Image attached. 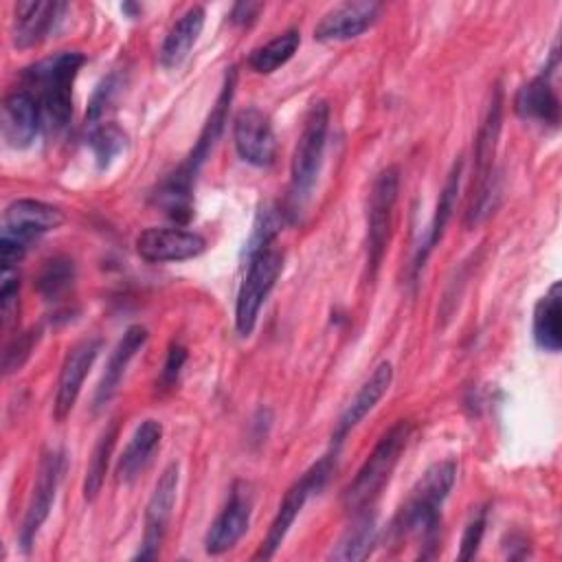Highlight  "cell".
Returning a JSON list of instances; mask_svg holds the SVG:
<instances>
[{"label":"cell","mask_w":562,"mask_h":562,"mask_svg":"<svg viewBox=\"0 0 562 562\" xmlns=\"http://www.w3.org/2000/svg\"><path fill=\"white\" fill-rule=\"evenodd\" d=\"M235 83H237V70H235V66H231L224 75L222 90L215 99L211 114L206 116V123L198 136L195 147L191 149L187 160L169 178L162 180V184L156 191V202L162 206V211L169 217H173L178 222H187L193 213L191 211V187H193V180H195L200 167L204 165V160L209 158L217 138L222 136V130H224V123L228 116V105L235 94Z\"/></svg>","instance_id":"cell-1"},{"label":"cell","mask_w":562,"mask_h":562,"mask_svg":"<svg viewBox=\"0 0 562 562\" xmlns=\"http://www.w3.org/2000/svg\"><path fill=\"white\" fill-rule=\"evenodd\" d=\"M86 57L79 50H59L22 72V88L33 94L46 134H61L72 119V86Z\"/></svg>","instance_id":"cell-2"},{"label":"cell","mask_w":562,"mask_h":562,"mask_svg":"<svg viewBox=\"0 0 562 562\" xmlns=\"http://www.w3.org/2000/svg\"><path fill=\"white\" fill-rule=\"evenodd\" d=\"M454 476L457 463L452 459L432 463L422 474V479L411 490V496L400 507L391 525L393 538H415L419 542V549L435 547L439 538L441 505L454 485Z\"/></svg>","instance_id":"cell-3"},{"label":"cell","mask_w":562,"mask_h":562,"mask_svg":"<svg viewBox=\"0 0 562 562\" xmlns=\"http://www.w3.org/2000/svg\"><path fill=\"white\" fill-rule=\"evenodd\" d=\"M327 130H329V103L318 99L305 112L303 127L294 145V154L290 162V191H288L285 213H299L310 200L323 165Z\"/></svg>","instance_id":"cell-4"},{"label":"cell","mask_w":562,"mask_h":562,"mask_svg":"<svg viewBox=\"0 0 562 562\" xmlns=\"http://www.w3.org/2000/svg\"><path fill=\"white\" fill-rule=\"evenodd\" d=\"M413 432V424L408 419H397L373 446L371 454L364 459L353 481L347 485L342 494V503L349 512L367 509L389 483L408 439Z\"/></svg>","instance_id":"cell-5"},{"label":"cell","mask_w":562,"mask_h":562,"mask_svg":"<svg viewBox=\"0 0 562 562\" xmlns=\"http://www.w3.org/2000/svg\"><path fill=\"white\" fill-rule=\"evenodd\" d=\"M501 127H503V90L501 86H494L485 116L474 138V169H472V187H470L468 209H465L468 226H476L490 211L492 191H494V158H496Z\"/></svg>","instance_id":"cell-6"},{"label":"cell","mask_w":562,"mask_h":562,"mask_svg":"<svg viewBox=\"0 0 562 562\" xmlns=\"http://www.w3.org/2000/svg\"><path fill=\"white\" fill-rule=\"evenodd\" d=\"M64 222V215L57 206L42 200L20 198L11 202L2 213V233H0V257L2 268H15L24 257L29 246L42 235L55 231Z\"/></svg>","instance_id":"cell-7"},{"label":"cell","mask_w":562,"mask_h":562,"mask_svg":"<svg viewBox=\"0 0 562 562\" xmlns=\"http://www.w3.org/2000/svg\"><path fill=\"white\" fill-rule=\"evenodd\" d=\"M246 259L248 270L241 279L235 301V329L244 338L252 334L259 318V310L283 270V250L274 244H268L248 255Z\"/></svg>","instance_id":"cell-8"},{"label":"cell","mask_w":562,"mask_h":562,"mask_svg":"<svg viewBox=\"0 0 562 562\" xmlns=\"http://www.w3.org/2000/svg\"><path fill=\"white\" fill-rule=\"evenodd\" d=\"M400 193V169L386 167L382 169L371 187L369 206H367V272L369 279L378 274V268L384 259L386 244L391 239L393 226V209Z\"/></svg>","instance_id":"cell-9"},{"label":"cell","mask_w":562,"mask_h":562,"mask_svg":"<svg viewBox=\"0 0 562 562\" xmlns=\"http://www.w3.org/2000/svg\"><path fill=\"white\" fill-rule=\"evenodd\" d=\"M331 468H334V461H331V454H327V457L318 459L307 472H303L301 479H296L288 487V492H285V496H283V501H281V505H279V509H277V514H274V518L270 522V529H268L259 551L255 553L257 560L259 558L268 560V558H272L277 553L281 542L285 540L290 527L294 525L296 516L301 514L305 501L312 496V492H318L325 485Z\"/></svg>","instance_id":"cell-10"},{"label":"cell","mask_w":562,"mask_h":562,"mask_svg":"<svg viewBox=\"0 0 562 562\" xmlns=\"http://www.w3.org/2000/svg\"><path fill=\"white\" fill-rule=\"evenodd\" d=\"M61 472H64V454L61 450L53 448L48 452L42 454L40 465H37V474H35V483L26 503V512L22 518V527L18 533L20 547L24 553L31 551L35 536L40 531V527L46 522L59 481H61Z\"/></svg>","instance_id":"cell-11"},{"label":"cell","mask_w":562,"mask_h":562,"mask_svg":"<svg viewBox=\"0 0 562 562\" xmlns=\"http://www.w3.org/2000/svg\"><path fill=\"white\" fill-rule=\"evenodd\" d=\"M206 250V239L182 226H149L136 237V252L149 263L187 261Z\"/></svg>","instance_id":"cell-12"},{"label":"cell","mask_w":562,"mask_h":562,"mask_svg":"<svg viewBox=\"0 0 562 562\" xmlns=\"http://www.w3.org/2000/svg\"><path fill=\"white\" fill-rule=\"evenodd\" d=\"M233 143L239 158L255 167H268L277 156V138L270 116L259 108H241L233 119Z\"/></svg>","instance_id":"cell-13"},{"label":"cell","mask_w":562,"mask_h":562,"mask_svg":"<svg viewBox=\"0 0 562 562\" xmlns=\"http://www.w3.org/2000/svg\"><path fill=\"white\" fill-rule=\"evenodd\" d=\"M252 514V492L248 483H235L226 505L220 509L204 536V551L209 555H220L233 549L246 533Z\"/></svg>","instance_id":"cell-14"},{"label":"cell","mask_w":562,"mask_h":562,"mask_svg":"<svg viewBox=\"0 0 562 562\" xmlns=\"http://www.w3.org/2000/svg\"><path fill=\"white\" fill-rule=\"evenodd\" d=\"M176 492H178V463H169L162 474L158 476L154 492L145 507V531L140 549L134 558L147 560L156 558L167 531V522L171 518L173 505H176Z\"/></svg>","instance_id":"cell-15"},{"label":"cell","mask_w":562,"mask_h":562,"mask_svg":"<svg viewBox=\"0 0 562 562\" xmlns=\"http://www.w3.org/2000/svg\"><path fill=\"white\" fill-rule=\"evenodd\" d=\"M99 338H83L77 345H72L64 358L59 378H57V391L53 402V415L57 422L66 419L81 393L83 380L90 373L99 351H101Z\"/></svg>","instance_id":"cell-16"},{"label":"cell","mask_w":562,"mask_h":562,"mask_svg":"<svg viewBox=\"0 0 562 562\" xmlns=\"http://www.w3.org/2000/svg\"><path fill=\"white\" fill-rule=\"evenodd\" d=\"M380 4L373 0L342 2L329 9L314 26V40L318 42H345L362 35L375 24Z\"/></svg>","instance_id":"cell-17"},{"label":"cell","mask_w":562,"mask_h":562,"mask_svg":"<svg viewBox=\"0 0 562 562\" xmlns=\"http://www.w3.org/2000/svg\"><path fill=\"white\" fill-rule=\"evenodd\" d=\"M391 384H393V364L389 360H382L371 371V375L362 382V386L351 397V402L345 406V411L340 413V417L334 426V432H331V441L336 446L375 408V404L386 395Z\"/></svg>","instance_id":"cell-18"},{"label":"cell","mask_w":562,"mask_h":562,"mask_svg":"<svg viewBox=\"0 0 562 562\" xmlns=\"http://www.w3.org/2000/svg\"><path fill=\"white\" fill-rule=\"evenodd\" d=\"M2 138L13 149H26L33 145L42 130V114L37 101L24 88L13 90L2 103Z\"/></svg>","instance_id":"cell-19"},{"label":"cell","mask_w":562,"mask_h":562,"mask_svg":"<svg viewBox=\"0 0 562 562\" xmlns=\"http://www.w3.org/2000/svg\"><path fill=\"white\" fill-rule=\"evenodd\" d=\"M64 9V2H18L13 7V44L18 48H29L46 40L50 31H55Z\"/></svg>","instance_id":"cell-20"},{"label":"cell","mask_w":562,"mask_h":562,"mask_svg":"<svg viewBox=\"0 0 562 562\" xmlns=\"http://www.w3.org/2000/svg\"><path fill=\"white\" fill-rule=\"evenodd\" d=\"M514 112L525 121L555 127L560 123V99L551 83V68L522 83L514 97Z\"/></svg>","instance_id":"cell-21"},{"label":"cell","mask_w":562,"mask_h":562,"mask_svg":"<svg viewBox=\"0 0 562 562\" xmlns=\"http://www.w3.org/2000/svg\"><path fill=\"white\" fill-rule=\"evenodd\" d=\"M149 334H147V327L143 325H130L123 336L119 338V342L114 345L108 362H105V369H103V375L97 384V391H94V408H101L105 406L112 395L116 393L125 371H127V364L132 362V358L136 356V351L143 349V345L147 342Z\"/></svg>","instance_id":"cell-22"},{"label":"cell","mask_w":562,"mask_h":562,"mask_svg":"<svg viewBox=\"0 0 562 562\" xmlns=\"http://www.w3.org/2000/svg\"><path fill=\"white\" fill-rule=\"evenodd\" d=\"M461 173H463V158L457 156V160L452 162V169L448 171V178L443 182V189L439 193L432 220L428 224V231L415 252V261H413V277L424 268V261L428 259V255L432 252V248L439 244L448 220L452 217V209L457 202V193H459V184H461Z\"/></svg>","instance_id":"cell-23"},{"label":"cell","mask_w":562,"mask_h":562,"mask_svg":"<svg viewBox=\"0 0 562 562\" xmlns=\"http://www.w3.org/2000/svg\"><path fill=\"white\" fill-rule=\"evenodd\" d=\"M162 439V426L156 419H145L127 441L125 450L121 452L116 461V476L123 483L134 481L151 461V454L160 446Z\"/></svg>","instance_id":"cell-24"},{"label":"cell","mask_w":562,"mask_h":562,"mask_svg":"<svg viewBox=\"0 0 562 562\" xmlns=\"http://www.w3.org/2000/svg\"><path fill=\"white\" fill-rule=\"evenodd\" d=\"M202 26H204V9L200 4L189 7L167 31L160 53H158L160 64L165 68L180 66L184 61V57L189 55V50L193 48V44L198 42Z\"/></svg>","instance_id":"cell-25"},{"label":"cell","mask_w":562,"mask_h":562,"mask_svg":"<svg viewBox=\"0 0 562 562\" xmlns=\"http://www.w3.org/2000/svg\"><path fill=\"white\" fill-rule=\"evenodd\" d=\"M533 340L540 349L558 353L562 347V285L553 281L533 307Z\"/></svg>","instance_id":"cell-26"},{"label":"cell","mask_w":562,"mask_h":562,"mask_svg":"<svg viewBox=\"0 0 562 562\" xmlns=\"http://www.w3.org/2000/svg\"><path fill=\"white\" fill-rule=\"evenodd\" d=\"M299 44H301L299 29H288V31L279 33L277 37H272L270 42L257 46L248 55V66L259 75H270L292 59Z\"/></svg>","instance_id":"cell-27"},{"label":"cell","mask_w":562,"mask_h":562,"mask_svg":"<svg viewBox=\"0 0 562 562\" xmlns=\"http://www.w3.org/2000/svg\"><path fill=\"white\" fill-rule=\"evenodd\" d=\"M378 540V527L375 518L369 514H362L353 520V525L342 533V538L336 542L329 560H364L373 551Z\"/></svg>","instance_id":"cell-28"},{"label":"cell","mask_w":562,"mask_h":562,"mask_svg":"<svg viewBox=\"0 0 562 562\" xmlns=\"http://www.w3.org/2000/svg\"><path fill=\"white\" fill-rule=\"evenodd\" d=\"M116 430H119V424L110 422V426L101 432V437L92 450V457L86 468V481H83V498L86 501L97 498V494L101 492V485H103V479H105V472L110 465V457L114 450Z\"/></svg>","instance_id":"cell-29"},{"label":"cell","mask_w":562,"mask_h":562,"mask_svg":"<svg viewBox=\"0 0 562 562\" xmlns=\"http://www.w3.org/2000/svg\"><path fill=\"white\" fill-rule=\"evenodd\" d=\"M86 140L92 149L99 169H105L127 147V134L116 123L92 125Z\"/></svg>","instance_id":"cell-30"},{"label":"cell","mask_w":562,"mask_h":562,"mask_svg":"<svg viewBox=\"0 0 562 562\" xmlns=\"http://www.w3.org/2000/svg\"><path fill=\"white\" fill-rule=\"evenodd\" d=\"M75 281V266L66 257H53L44 261L37 274V290L46 301H57L70 290Z\"/></svg>","instance_id":"cell-31"},{"label":"cell","mask_w":562,"mask_h":562,"mask_svg":"<svg viewBox=\"0 0 562 562\" xmlns=\"http://www.w3.org/2000/svg\"><path fill=\"white\" fill-rule=\"evenodd\" d=\"M40 340V331L37 329H29V331H22L18 334L4 349V358H2V367H4V373H13V371H20V367L26 362V358L31 356L33 347L37 345Z\"/></svg>","instance_id":"cell-32"},{"label":"cell","mask_w":562,"mask_h":562,"mask_svg":"<svg viewBox=\"0 0 562 562\" xmlns=\"http://www.w3.org/2000/svg\"><path fill=\"white\" fill-rule=\"evenodd\" d=\"M18 292H20V277L15 268H2V283H0V314L2 325L9 327L18 316Z\"/></svg>","instance_id":"cell-33"},{"label":"cell","mask_w":562,"mask_h":562,"mask_svg":"<svg viewBox=\"0 0 562 562\" xmlns=\"http://www.w3.org/2000/svg\"><path fill=\"white\" fill-rule=\"evenodd\" d=\"M184 360H187V349H184L182 345L173 342V345L169 347V351H167L162 371H160V375H158V389H160V391H169V389L176 386Z\"/></svg>","instance_id":"cell-34"},{"label":"cell","mask_w":562,"mask_h":562,"mask_svg":"<svg viewBox=\"0 0 562 562\" xmlns=\"http://www.w3.org/2000/svg\"><path fill=\"white\" fill-rule=\"evenodd\" d=\"M485 533V509H481L465 527L461 536V547H459V560H472L479 551V544Z\"/></svg>","instance_id":"cell-35"},{"label":"cell","mask_w":562,"mask_h":562,"mask_svg":"<svg viewBox=\"0 0 562 562\" xmlns=\"http://www.w3.org/2000/svg\"><path fill=\"white\" fill-rule=\"evenodd\" d=\"M259 11H261V4H257V2H239L231 11V22L248 24V22H252L257 18Z\"/></svg>","instance_id":"cell-36"}]
</instances>
